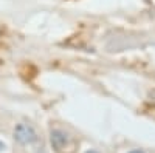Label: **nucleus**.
Segmentation results:
<instances>
[{
    "mask_svg": "<svg viewBox=\"0 0 155 153\" xmlns=\"http://www.w3.org/2000/svg\"><path fill=\"white\" fill-rule=\"evenodd\" d=\"M14 139L20 145H30V144H34L37 141V133H36L33 125L20 122L14 129Z\"/></svg>",
    "mask_w": 155,
    "mask_h": 153,
    "instance_id": "1",
    "label": "nucleus"
},
{
    "mask_svg": "<svg viewBox=\"0 0 155 153\" xmlns=\"http://www.w3.org/2000/svg\"><path fill=\"white\" fill-rule=\"evenodd\" d=\"M50 142H51V147H53L56 151H62L64 148L67 147V144H68V135L65 132L59 130V129L51 130V133H50Z\"/></svg>",
    "mask_w": 155,
    "mask_h": 153,
    "instance_id": "2",
    "label": "nucleus"
},
{
    "mask_svg": "<svg viewBox=\"0 0 155 153\" xmlns=\"http://www.w3.org/2000/svg\"><path fill=\"white\" fill-rule=\"evenodd\" d=\"M129 153H146V151H143V150H132V151H129Z\"/></svg>",
    "mask_w": 155,
    "mask_h": 153,
    "instance_id": "3",
    "label": "nucleus"
},
{
    "mask_svg": "<svg viewBox=\"0 0 155 153\" xmlns=\"http://www.w3.org/2000/svg\"><path fill=\"white\" fill-rule=\"evenodd\" d=\"M2 150H5V144H3L2 141H0V151H2Z\"/></svg>",
    "mask_w": 155,
    "mask_h": 153,
    "instance_id": "4",
    "label": "nucleus"
},
{
    "mask_svg": "<svg viewBox=\"0 0 155 153\" xmlns=\"http://www.w3.org/2000/svg\"><path fill=\"white\" fill-rule=\"evenodd\" d=\"M85 153H99V151H96V150H87Z\"/></svg>",
    "mask_w": 155,
    "mask_h": 153,
    "instance_id": "5",
    "label": "nucleus"
}]
</instances>
